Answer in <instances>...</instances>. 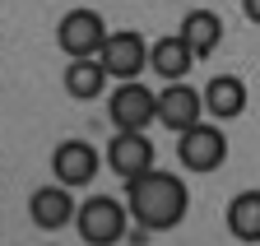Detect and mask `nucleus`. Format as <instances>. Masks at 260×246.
Here are the masks:
<instances>
[{
  "mask_svg": "<svg viewBox=\"0 0 260 246\" xmlns=\"http://www.w3.org/2000/svg\"><path fill=\"white\" fill-rule=\"evenodd\" d=\"M205 112H209L214 121L242 116V112H246V79H237V75H214V79L205 84Z\"/></svg>",
  "mask_w": 260,
  "mask_h": 246,
  "instance_id": "11",
  "label": "nucleus"
},
{
  "mask_svg": "<svg viewBox=\"0 0 260 246\" xmlns=\"http://www.w3.org/2000/svg\"><path fill=\"white\" fill-rule=\"evenodd\" d=\"M228 232H233L237 241H260V191H237L233 200H228Z\"/></svg>",
  "mask_w": 260,
  "mask_h": 246,
  "instance_id": "15",
  "label": "nucleus"
},
{
  "mask_svg": "<svg viewBox=\"0 0 260 246\" xmlns=\"http://www.w3.org/2000/svg\"><path fill=\"white\" fill-rule=\"evenodd\" d=\"M153 158H158V149H153V139H149L144 130H116L112 144H107V167H112L121 181L149 172Z\"/></svg>",
  "mask_w": 260,
  "mask_h": 246,
  "instance_id": "10",
  "label": "nucleus"
},
{
  "mask_svg": "<svg viewBox=\"0 0 260 246\" xmlns=\"http://www.w3.org/2000/svg\"><path fill=\"white\" fill-rule=\"evenodd\" d=\"M107 65L98 56H75L70 65H65V93L79 98V102H93V98H103V88H107Z\"/></svg>",
  "mask_w": 260,
  "mask_h": 246,
  "instance_id": "12",
  "label": "nucleus"
},
{
  "mask_svg": "<svg viewBox=\"0 0 260 246\" xmlns=\"http://www.w3.org/2000/svg\"><path fill=\"white\" fill-rule=\"evenodd\" d=\"M149 65L158 70V79H162V84H172V79H186V75H190L195 51L186 47V38H181V33H172V38H158V42H153Z\"/></svg>",
  "mask_w": 260,
  "mask_h": 246,
  "instance_id": "14",
  "label": "nucleus"
},
{
  "mask_svg": "<svg viewBox=\"0 0 260 246\" xmlns=\"http://www.w3.org/2000/svg\"><path fill=\"white\" fill-rule=\"evenodd\" d=\"M103 163H107V153H98L88 139H60L56 153H51V172H56V181H65V186H75V191L88 186Z\"/></svg>",
  "mask_w": 260,
  "mask_h": 246,
  "instance_id": "8",
  "label": "nucleus"
},
{
  "mask_svg": "<svg viewBox=\"0 0 260 246\" xmlns=\"http://www.w3.org/2000/svg\"><path fill=\"white\" fill-rule=\"evenodd\" d=\"M125 204H130V219H135L144 232H172L186 209H190V191L177 172H140L125 181Z\"/></svg>",
  "mask_w": 260,
  "mask_h": 246,
  "instance_id": "1",
  "label": "nucleus"
},
{
  "mask_svg": "<svg viewBox=\"0 0 260 246\" xmlns=\"http://www.w3.org/2000/svg\"><path fill=\"white\" fill-rule=\"evenodd\" d=\"M181 38H186V47L195 51V60H209V56L223 47V19H218L214 10H190V14L181 19Z\"/></svg>",
  "mask_w": 260,
  "mask_h": 246,
  "instance_id": "13",
  "label": "nucleus"
},
{
  "mask_svg": "<svg viewBox=\"0 0 260 246\" xmlns=\"http://www.w3.org/2000/svg\"><path fill=\"white\" fill-rule=\"evenodd\" d=\"M79 237L88 246H112L130 232V204H121L116 195H88L79 204V219H75Z\"/></svg>",
  "mask_w": 260,
  "mask_h": 246,
  "instance_id": "2",
  "label": "nucleus"
},
{
  "mask_svg": "<svg viewBox=\"0 0 260 246\" xmlns=\"http://www.w3.org/2000/svg\"><path fill=\"white\" fill-rule=\"evenodd\" d=\"M75 186H65V181H51V186H38L28 195V219L38 223L42 232H60V228H70L79 219V204L70 195Z\"/></svg>",
  "mask_w": 260,
  "mask_h": 246,
  "instance_id": "7",
  "label": "nucleus"
},
{
  "mask_svg": "<svg viewBox=\"0 0 260 246\" xmlns=\"http://www.w3.org/2000/svg\"><path fill=\"white\" fill-rule=\"evenodd\" d=\"M107 116L116 130H149L158 121V93L140 79H121V88L107 98Z\"/></svg>",
  "mask_w": 260,
  "mask_h": 246,
  "instance_id": "5",
  "label": "nucleus"
},
{
  "mask_svg": "<svg viewBox=\"0 0 260 246\" xmlns=\"http://www.w3.org/2000/svg\"><path fill=\"white\" fill-rule=\"evenodd\" d=\"M103 42H107V19L98 14V10L75 5V10L60 14V23H56V47L70 56V60L75 56H98Z\"/></svg>",
  "mask_w": 260,
  "mask_h": 246,
  "instance_id": "3",
  "label": "nucleus"
},
{
  "mask_svg": "<svg viewBox=\"0 0 260 246\" xmlns=\"http://www.w3.org/2000/svg\"><path fill=\"white\" fill-rule=\"evenodd\" d=\"M205 116V88H190L186 79H172L168 88L158 93V126L168 130H190L195 121Z\"/></svg>",
  "mask_w": 260,
  "mask_h": 246,
  "instance_id": "9",
  "label": "nucleus"
},
{
  "mask_svg": "<svg viewBox=\"0 0 260 246\" xmlns=\"http://www.w3.org/2000/svg\"><path fill=\"white\" fill-rule=\"evenodd\" d=\"M177 158L186 172H218L228 163V135L209 121H195L190 130L177 135Z\"/></svg>",
  "mask_w": 260,
  "mask_h": 246,
  "instance_id": "4",
  "label": "nucleus"
},
{
  "mask_svg": "<svg viewBox=\"0 0 260 246\" xmlns=\"http://www.w3.org/2000/svg\"><path fill=\"white\" fill-rule=\"evenodd\" d=\"M242 14H246L251 23H260V0H242Z\"/></svg>",
  "mask_w": 260,
  "mask_h": 246,
  "instance_id": "16",
  "label": "nucleus"
},
{
  "mask_svg": "<svg viewBox=\"0 0 260 246\" xmlns=\"http://www.w3.org/2000/svg\"><path fill=\"white\" fill-rule=\"evenodd\" d=\"M149 42L144 33H135V28H121V33H107L103 51H98V60L107 65L112 79H140V70H149Z\"/></svg>",
  "mask_w": 260,
  "mask_h": 246,
  "instance_id": "6",
  "label": "nucleus"
}]
</instances>
